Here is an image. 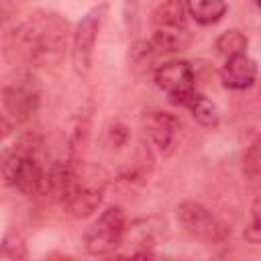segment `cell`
<instances>
[{
  "mask_svg": "<svg viewBox=\"0 0 261 261\" xmlns=\"http://www.w3.org/2000/svg\"><path fill=\"white\" fill-rule=\"evenodd\" d=\"M175 218H177L179 228L196 241H202L208 245H218L228 239V228L224 226V222L218 216H214L200 202L186 200V202L177 204Z\"/></svg>",
  "mask_w": 261,
  "mask_h": 261,
  "instance_id": "cell-3",
  "label": "cell"
},
{
  "mask_svg": "<svg viewBox=\"0 0 261 261\" xmlns=\"http://www.w3.org/2000/svg\"><path fill=\"white\" fill-rule=\"evenodd\" d=\"M16 12H18V6H16V4L0 0V29H4V24H6Z\"/></svg>",
  "mask_w": 261,
  "mask_h": 261,
  "instance_id": "cell-19",
  "label": "cell"
},
{
  "mask_svg": "<svg viewBox=\"0 0 261 261\" xmlns=\"http://www.w3.org/2000/svg\"><path fill=\"white\" fill-rule=\"evenodd\" d=\"M106 10H108V4H96L82 16V20L77 22V27L73 31L71 61H73L75 73H80V75H86L92 67V55H94L96 39H98L100 27L104 22Z\"/></svg>",
  "mask_w": 261,
  "mask_h": 261,
  "instance_id": "cell-6",
  "label": "cell"
},
{
  "mask_svg": "<svg viewBox=\"0 0 261 261\" xmlns=\"http://www.w3.org/2000/svg\"><path fill=\"white\" fill-rule=\"evenodd\" d=\"M67 20L57 12L37 10L4 37V53L18 65H51L63 57Z\"/></svg>",
  "mask_w": 261,
  "mask_h": 261,
  "instance_id": "cell-1",
  "label": "cell"
},
{
  "mask_svg": "<svg viewBox=\"0 0 261 261\" xmlns=\"http://www.w3.org/2000/svg\"><path fill=\"white\" fill-rule=\"evenodd\" d=\"M181 106H186V108L192 112V116H194L202 126H206V128H216L218 122H220L218 110H216L214 102L208 100L204 94L192 92V94L181 102Z\"/></svg>",
  "mask_w": 261,
  "mask_h": 261,
  "instance_id": "cell-11",
  "label": "cell"
},
{
  "mask_svg": "<svg viewBox=\"0 0 261 261\" xmlns=\"http://www.w3.org/2000/svg\"><path fill=\"white\" fill-rule=\"evenodd\" d=\"M151 20H153L155 29H161V27H188L186 24V4L179 2V0L159 2L151 12Z\"/></svg>",
  "mask_w": 261,
  "mask_h": 261,
  "instance_id": "cell-13",
  "label": "cell"
},
{
  "mask_svg": "<svg viewBox=\"0 0 261 261\" xmlns=\"http://www.w3.org/2000/svg\"><path fill=\"white\" fill-rule=\"evenodd\" d=\"M126 230V218L124 210L120 206H108L86 230L84 234V247L88 255L104 257L110 255L124 237Z\"/></svg>",
  "mask_w": 261,
  "mask_h": 261,
  "instance_id": "cell-4",
  "label": "cell"
},
{
  "mask_svg": "<svg viewBox=\"0 0 261 261\" xmlns=\"http://www.w3.org/2000/svg\"><path fill=\"white\" fill-rule=\"evenodd\" d=\"M29 249L18 232H6L0 239V261H27Z\"/></svg>",
  "mask_w": 261,
  "mask_h": 261,
  "instance_id": "cell-15",
  "label": "cell"
},
{
  "mask_svg": "<svg viewBox=\"0 0 261 261\" xmlns=\"http://www.w3.org/2000/svg\"><path fill=\"white\" fill-rule=\"evenodd\" d=\"M243 175L249 184H257L261 177V153H259V139H255L243 157Z\"/></svg>",
  "mask_w": 261,
  "mask_h": 261,
  "instance_id": "cell-16",
  "label": "cell"
},
{
  "mask_svg": "<svg viewBox=\"0 0 261 261\" xmlns=\"http://www.w3.org/2000/svg\"><path fill=\"white\" fill-rule=\"evenodd\" d=\"M226 2L222 0H192L186 4V12L198 22V24H214L226 14Z\"/></svg>",
  "mask_w": 261,
  "mask_h": 261,
  "instance_id": "cell-12",
  "label": "cell"
},
{
  "mask_svg": "<svg viewBox=\"0 0 261 261\" xmlns=\"http://www.w3.org/2000/svg\"><path fill=\"white\" fill-rule=\"evenodd\" d=\"M145 133L149 135V139L153 141V145L163 153L169 155L177 143V135H179V120L165 112V110H147L141 118Z\"/></svg>",
  "mask_w": 261,
  "mask_h": 261,
  "instance_id": "cell-8",
  "label": "cell"
},
{
  "mask_svg": "<svg viewBox=\"0 0 261 261\" xmlns=\"http://www.w3.org/2000/svg\"><path fill=\"white\" fill-rule=\"evenodd\" d=\"M247 45H249V39L245 33L237 31V29H230V31H224L218 35L214 47L220 55H224L226 59L228 57H234V55H245L247 53Z\"/></svg>",
  "mask_w": 261,
  "mask_h": 261,
  "instance_id": "cell-14",
  "label": "cell"
},
{
  "mask_svg": "<svg viewBox=\"0 0 261 261\" xmlns=\"http://www.w3.org/2000/svg\"><path fill=\"white\" fill-rule=\"evenodd\" d=\"M128 137H130L128 128L124 124H120V122H114L104 130V145L108 149H120V147H124L128 143Z\"/></svg>",
  "mask_w": 261,
  "mask_h": 261,
  "instance_id": "cell-17",
  "label": "cell"
},
{
  "mask_svg": "<svg viewBox=\"0 0 261 261\" xmlns=\"http://www.w3.org/2000/svg\"><path fill=\"white\" fill-rule=\"evenodd\" d=\"M245 239L253 245H257L261 241V222H259V198H255L253 208H251V222L245 228Z\"/></svg>",
  "mask_w": 261,
  "mask_h": 261,
  "instance_id": "cell-18",
  "label": "cell"
},
{
  "mask_svg": "<svg viewBox=\"0 0 261 261\" xmlns=\"http://www.w3.org/2000/svg\"><path fill=\"white\" fill-rule=\"evenodd\" d=\"M192 43V35L188 27H161L153 31V37L149 41L153 51L159 53H177L186 51Z\"/></svg>",
  "mask_w": 261,
  "mask_h": 261,
  "instance_id": "cell-10",
  "label": "cell"
},
{
  "mask_svg": "<svg viewBox=\"0 0 261 261\" xmlns=\"http://www.w3.org/2000/svg\"><path fill=\"white\" fill-rule=\"evenodd\" d=\"M41 149L43 143L37 137H24L0 155L2 179L24 196H39L43 192L45 167Z\"/></svg>",
  "mask_w": 261,
  "mask_h": 261,
  "instance_id": "cell-2",
  "label": "cell"
},
{
  "mask_svg": "<svg viewBox=\"0 0 261 261\" xmlns=\"http://www.w3.org/2000/svg\"><path fill=\"white\" fill-rule=\"evenodd\" d=\"M257 80V63L247 53L228 57L220 69V82L228 90H249Z\"/></svg>",
  "mask_w": 261,
  "mask_h": 261,
  "instance_id": "cell-9",
  "label": "cell"
},
{
  "mask_svg": "<svg viewBox=\"0 0 261 261\" xmlns=\"http://www.w3.org/2000/svg\"><path fill=\"white\" fill-rule=\"evenodd\" d=\"M2 104L16 122H27L39 110L41 104L39 80L29 69H20L12 80L4 84Z\"/></svg>",
  "mask_w": 261,
  "mask_h": 261,
  "instance_id": "cell-5",
  "label": "cell"
},
{
  "mask_svg": "<svg viewBox=\"0 0 261 261\" xmlns=\"http://www.w3.org/2000/svg\"><path fill=\"white\" fill-rule=\"evenodd\" d=\"M10 133H12V122H10L4 114H0V143H2Z\"/></svg>",
  "mask_w": 261,
  "mask_h": 261,
  "instance_id": "cell-20",
  "label": "cell"
},
{
  "mask_svg": "<svg viewBox=\"0 0 261 261\" xmlns=\"http://www.w3.org/2000/svg\"><path fill=\"white\" fill-rule=\"evenodd\" d=\"M194 69L188 61H169L155 69V84L167 94L171 104L181 106V102L194 92Z\"/></svg>",
  "mask_w": 261,
  "mask_h": 261,
  "instance_id": "cell-7",
  "label": "cell"
}]
</instances>
